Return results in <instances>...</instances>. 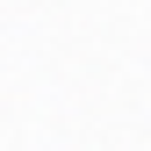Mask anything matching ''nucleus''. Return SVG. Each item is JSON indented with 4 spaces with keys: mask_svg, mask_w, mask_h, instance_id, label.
I'll use <instances>...</instances> for the list:
<instances>
[]
</instances>
